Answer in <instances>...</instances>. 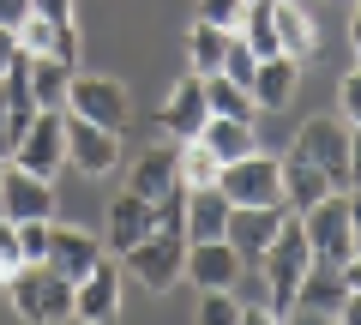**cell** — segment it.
Masks as SVG:
<instances>
[{
    "label": "cell",
    "mask_w": 361,
    "mask_h": 325,
    "mask_svg": "<svg viewBox=\"0 0 361 325\" xmlns=\"http://www.w3.org/2000/svg\"><path fill=\"white\" fill-rule=\"evenodd\" d=\"M307 265H313L307 229H301V217L289 211L283 229H277V241H271L265 259H259V277H265V289H271V313H277V319L295 307V289H301V277H307Z\"/></svg>",
    "instance_id": "6da1fadb"
},
{
    "label": "cell",
    "mask_w": 361,
    "mask_h": 325,
    "mask_svg": "<svg viewBox=\"0 0 361 325\" xmlns=\"http://www.w3.org/2000/svg\"><path fill=\"white\" fill-rule=\"evenodd\" d=\"M73 295H78V283L54 277L49 265H25V271L6 283V301H13V313L25 325H66L73 319Z\"/></svg>",
    "instance_id": "7a4b0ae2"
},
{
    "label": "cell",
    "mask_w": 361,
    "mask_h": 325,
    "mask_svg": "<svg viewBox=\"0 0 361 325\" xmlns=\"http://www.w3.org/2000/svg\"><path fill=\"white\" fill-rule=\"evenodd\" d=\"M66 115L90 121V127H109V133H127L133 103H127V91H121V78H103V73H73V91H66Z\"/></svg>",
    "instance_id": "3957f363"
},
{
    "label": "cell",
    "mask_w": 361,
    "mask_h": 325,
    "mask_svg": "<svg viewBox=\"0 0 361 325\" xmlns=\"http://www.w3.org/2000/svg\"><path fill=\"white\" fill-rule=\"evenodd\" d=\"M217 187H223L229 205H289V199H283V163L265 157V151L241 157V163H223Z\"/></svg>",
    "instance_id": "277c9868"
},
{
    "label": "cell",
    "mask_w": 361,
    "mask_h": 325,
    "mask_svg": "<svg viewBox=\"0 0 361 325\" xmlns=\"http://www.w3.org/2000/svg\"><path fill=\"white\" fill-rule=\"evenodd\" d=\"M295 157H307L313 169H325V181L337 193H349V127L337 115H313L295 133Z\"/></svg>",
    "instance_id": "5b68a950"
},
{
    "label": "cell",
    "mask_w": 361,
    "mask_h": 325,
    "mask_svg": "<svg viewBox=\"0 0 361 325\" xmlns=\"http://www.w3.org/2000/svg\"><path fill=\"white\" fill-rule=\"evenodd\" d=\"M37 97H30V54H18L13 66H6V78H0V157L13 163V151L25 145L30 121H37Z\"/></svg>",
    "instance_id": "8992f818"
},
{
    "label": "cell",
    "mask_w": 361,
    "mask_h": 325,
    "mask_svg": "<svg viewBox=\"0 0 361 325\" xmlns=\"http://www.w3.org/2000/svg\"><path fill=\"white\" fill-rule=\"evenodd\" d=\"M121 265H127L151 295H163V289H175L180 271H187V235H145Z\"/></svg>",
    "instance_id": "52a82bcc"
},
{
    "label": "cell",
    "mask_w": 361,
    "mask_h": 325,
    "mask_svg": "<svg viewBox=\"0 0 361 325\" xmlns=\"http://www.w3.org/2000/svg\"><path fill=\"white\" fill-rule=\"evenodd\" d=\"M301 229H307V247L319 265H343L355 253V241H349V193H331L313 211H301Z\"/></svg>",
    "instance_id": "ba28073f"
},
{
    "label": "cell",
    "mask_w": 361,
    "mask_h": 325,
    "mask_svg": "<svg viewBox=\"0 0 361 325\" xmlns=\"http://www.w3.org/2000/svg\"><path fill=\"white\" fill-rule=\"evenodd\" d=\"M0 217L6 223H54V181L6 163V175H0Z\"/></svg>",
    "instance_id": "9c48e42d"
},
{
    "label": "cell",
    "mask_w": 361,
    "mask_h": 325,
    "mask_svg": "<svg viewBox=\"0 0 361 325\" xmlns=\"http://www.w3.org/2000/svg\"><path fill=\"white\" fill-rule=\"evenodd\" d=\"M283 217H289V205H229V229H223V241H229L247 265H259L265 247L277 241V229H283Z\"/></svg>",
    "instance_id": "30bf717a"
},
{
    "label": "cell",
    "mask_w": 361,
    "mask_h": 325,
    "mask_svg": "<svg viewBox=\"0 0 361 325\" xmlns=\"http://www.w3.org/2000/svg\"><path fill=\"white\" fill-rule=\"evenodd\" d=\"M13 163L30 169V175H42V181H54V175L66 169V115H49V109H42V115L30 121L25 145L13 151Z\"/></svg>",
    "instance_id": "8fae6325"
},
{
    "label": "cell",
    "mask_w": 361,
    "mask_h": 325,
    "mask_svg": "<svg viewBox=\"0 0 361 325\" xmlns=\"http://www.w3.org/2000/svg\"><path fill=\"white\" fill-rule=\"evenodd\" d=\"M66 163H73L78 175H109L121 163V133H109V127H90V121H78V115H66Z\"/></svg>",
    "instance_id": "7c38bea8"
},
{
    "label": "cell",
    "mask_w": 361,
    "mask_h": 325,
    "mask_svg": "<svg viewBox=\"0 0 361 325\" xmlns=\"http://www.w3.org/2000/svg\"><path fill=\"white\" fill-rule=\"evenodd\" d=\"M103 259H109V253H103V241H97V235L54 223V235H49V259H42L54 277H66V283H85V277L97 271Z\"/></svg>",
    "instance_id": "4fadbf2b"
},
{
    "label": "cell",
    "mask_w": 361,
    "mask_h": 325,
    "mask_svg": "<svg viewBox=\"0 0 361 325\" xmlns=\"http://www.w3.org/2000/svg\"><path fill=\"white\" fill-rule=\"evenodd\" d=\"M205 121H211V103H205V78L199 73H187L175 85V91H169V103H163V115H157V127L169 133V139H199V133H205Z\"/></svg>",
    "instance_id": "5bb4252c"
},
{
    "label": "cell",
    "mask_w": 361,
    "mask_h": 325,
    "mask_svg": "<svg viewBox=\"0 0 361 325\" xmlns=\"http://www.w3.org/2000/svg\"><path fill=\"white\" fill-rule=\"evenodd\" d=\"M247 271V259L229 241H187V283L193 289H235V277Z\"/></svg>",
    "instance_id": "9a60e30c"
},
{
    "label": "cell",
    "mask_w": 361,
    "mask_h": 325,
    "mask_svg": "<svg viewBox=\"0 0 361 325\" xmlns=\"http://www.w3.org/2000/svg\"><path fill=\"white\" fill-rule=\"evenodd\" d=\"M73 319H78V325H115V319H121V265H115V259H103L85 283H78Z\"/></svg>",
    "instance_id": "2e32d148"
},
{
    "label": "cell",
    "mask_w": 361,
    "mask_h": 325,
    "mask_svg": "<svg viewBox=\"0 0 361 325\" xmlns=\"http://www.w3.org/2000/svg\"><path fill=\"white\" fill-rule=\"evenodd\" d=\"M271 25H277V54H289L295 66L319 54V25H313L307 0H271Z\"/></svg>",
    "instance_id": "e0dca14e"
},
{
    "label": "cell",
    "mask_w": 361,
    "mask_h": 325,
    "mask_svg": "<svg viewBox=\"0 0 361 325\" xmlns=\"http://www.w3.org/2000/svg\"><path fill=\"white\" fill-rule=\"evenodd\" d=\"M13 37H18V54H30V61H42V54H54L66 66L78 61V25H49L42 13H30Z\"/></svg>",
    "instance_id": "ac0fdd59"
},
{
    "label": "cell",
    "mask_w": 361,
    "mask_h": 325,
    "mask_svg": "<svg viewBox=\"0 0 361 325\" xmlns=\"http://www.w3.org/2000/svg\"><path fill=\"white\" fill-rule=\"evenodd\" d=\"M175 187H180V175H175V145H151V151L133 163L127 193H139L145 205H157V199H169Z\"/></svg>",
    "instance_id": "d6986e66"
},
{
    "label": "cell",
    "mask_w": 361,
    "mask_h": 325,
    "mask_svg": "<svg viewBox=\"0 0 361 325\" xmlns=\"http://www.w3.org/2000/svg\"><path fill=\"white\" fill-rule=\"evenodd\" d=\"M145 235H151V205H145L139 193H121L115 205H109V241H103V247L127 259V253L145 241Z\"/></svg>",
    "instance_id": "ffe728a7"
},
{
    "label": "cell",
    "mask_w": 361,
    "mask_h": 325,
    "mask_svg": "<svg viewBox=\"0 0 361 325\" xmlns=\"http://www.w3.org/2000/svg\"><path fill=\"white\" fill-rule=\"evenodd\" d=\"M277 163H283V199H289V211H295V217H301V211H313L319 199L337 193V187L325 181V169H313L307 157L289 151V157H277Z\"/></svg>",
    "instance_id": "44dd1931"
},
{
    "label": "cell",
    "mask_w": 361,
    "mask_h": 325,
    "mask_svg": "<svg viewBox=\"0 0 361 325\" xmlns=\"http://www.w3.org/2000/svg\"><path fill=\"white\" fill-rule=\"evenodd\" d=\"M223 229H229V199H223V187L187 193V241H223Z\"/></svg>",
    "instance_id": "7402d4cb"
},
{
    "label": "cell",
    "mask_w": 361,
    "mask_h": 325,
    "mask_svg": "<svg viewBox=\"0 0 361 325\" xmlns=\"http://www.w3.org/2000/svg\"><path fill=\"white\" fill-rule=\"evenodd\" d=\"M199 145H205V151L217 157V163H241V157H253V151H259L253 121H223V115H211V121H205Z\"/></svg>",
    "instance_id": "603a6c76"
},
{
    "label": "cell",
    "mask_w": 361,
    "mask_h": 325,
    "mask_svg": "<svg viewBox=\"0 0 361 325\" xmlns=\"http://www.w3.org/2000/svg\"><path fill=\"white\" fill-rule=\"evenodd\" d=\"M295 78H301V66L289 61V54H271V61H259V73H253V103H259V109H289V97H295Z\"/></svg>",
    "instance_id": "cb8c5ba5"
},
{
    "label": "cell",
    "mask_w": 361,
    "mask_h": 325,
    "mask_svg": "<svg viewBox=\"0 0 361 325\" xmlns=\"http://www.w3.org/2000/svg\"><path fill=\"white\" fill-rule=\"evenodd\" d=\"M343 265H319L313 259L307 265V277H301V289H295V307H313V313H337L343 307Z\"/></svg>",
    "instance_id": "d4e9b609"
},
{
    "label": "cell",
    "mask_w": 361,
    "mask_h": 325,
    "mask_svg": "<svg viewBox=\"0 0 361 325\" xmlns=\"http://www.w3.org/2000/svg\"><path fill=\"white\" fill-rule=\"evenodd\" d=\"M66 91H73V66H66V61H54V54L30 61V97H37V109L66 115Z\"/></svg>",
    "instance_id": "484cf974"
},
{
    "label": "cell",
    "mask_w": 361,
    "mask_h": 325,
    "mask_svg": "<svg viewBox=\"0 0 361 325\" xmlns=\"http://www.w3.org/2000/svg\"><path fill=\"white\" fill-rule=\"evenodd\" d=\"M175 175H180V187H187V193H199V187H217L223 163H217L199 139H187V145H175Z\"/></svg>",
    "instance_id": "4316f807"
},
{
    "label": "cell",
    "mask_w": 361,
    "mask_h": 325,
    "mask_svg": "<svg viewBox=\"0 0 361 325\" xmlns=\"http://www.w3.org/2000/svg\"><path fill=\"white\" fill-rule=\"evenodd\" d=\"M235 30H211V25H193L187 30V61H193L199 78H217L223 73V49H229Z\"/></svg>",
    "instance_id": "83f0119b"
},
{
    "label": "cell",
    "mask_w": 361,
    "mask_h": 325,
    "mask_svg": "<svg viewBox=\"0 0 361 325\" xmlns=\"http://www.w3.org/2000/svg\"><path fill=\"white\" fill-rule=\"evenodd\" d=\"M205 103H211V115H223V121H253L259 115V103H253V91H241V85H229V78H205Z\"/></svg>",
    "instance_id": "f1b7e54d"
},
{
    "label": "cell",
    "mask_w": 361,
    "mask_h": 325,
    "mask_svg": "<svg viewBox=\"0 0 361 325\" xmlns=\"http://www.w3.org/2000/svg\"><path fill=\"white\" fill-rule=\"evenodd\" d=\"M235 37L247 42V49L259 54V61H271L277 54V25H271V0H247V18H241V30Z\"/></svg>",
    "instance_id": "f546056e"
},
{
    "label": "cell",
    "mask_w": 361,
    "mask_h": 325,
    "mask_svg": "<svg viewBox=\"0 0 361 325\" xmlns=\"http://www.w3.org/2000/svg\"><path fill=\"white\" fill-rule=\"evenodd\" d=\"M253 73H259V54L247 49L241 37H229V49H223V78L241 85V91H253Z\"/></svg>",
    "instance_id": "4dcf8cb0"
},
{
    "label": "cell",
    "mask_w": 361,
    "mask_h": 325,
    "mask_svg": "<svg viewBox=\"0 0 361 325\" xmlns=\"http://www.w3.org/2000/svg\"><path fill=\"white\" fill-rule=\"evenodd\" d=\"M199 325H241V301H235V289H205V301H199Z\"/></svg>",
    "instance_id": "1f68e13d"
},
{
    "label": "cell",
    "mask_w": 361,
    "mask_h": 325,
    "mask_svg": "<svg viewBox=\"0 0 361 325\" xmlns=\"http://www.w3.org/2000/svg\"><path fill=\"white\" fill-rule=\"evenodd\" d=\"M247 18V0H199V18L193 25H211V30H241Z\"/></svg>",
    "instance_id": "d6a6232c"
},
{
    "label": "cell",
    "mask_w": 361,
    "mask_h": 325,
    "mask_svg": "<svg viewBox=\"0 0 361 325\" xmlns=\"http://www.w3.org/2000/svg\"><path fill=\"white\" fill-rule=\"evenodd\" d=\"M25 271V247H18V223L0 217V289L13 283V277Z\"/></svg>",
    "instance_id": "836d02e7"
},
{
    "label": "cell",
    "mask_w": 361,
    "mask_h": 325,
    "mask_svg": "<svg viewBox=\"0 0 361 325\" xmlns=\"http://www.w3.org/2000/svg\"><path fill=\"white\" fill-rule=\"evenodd\" d=\"M337 109H343V127H361V66H349L343 73V85H337Z\"/></svg>",
    "instance_id": "e575fe53"
},
{
    "label": "cell",
    "mask_w": 361,
    "mask_h": 325,
    "mask_svg": "<svg viewBox=\"0 0 361 325\" xmlns=\"http://www.w3.org/2000/svg\"><path fill=\"white\" fill-rule=\"evenodd\" d=\"M49 235H54V223H18V247H25V265H42V259H49Z\"/></svg>",
    "instance_id": "d590c367"
},
{
    "label": "cell",
    "mask_w": 361,
    "mask_h": 325,
    "mask_svg": "<svg viewBox=\"0 0 361 325\" xmlns=\"http://www.w3.org/2000/svg\"><path fill=\"white\" fill-rule=\"evenodd\" d=\"M30 13H42L49 25H78V0H30Z\"/></svg>",
    "instance_id": "8d00e7d4"
},
{
    "label": "cell",
    "mask_w": 361,
    "mask_h": 325,
    "mask_svg": "<svg viewBox=\"0 0 361 325\" xmlns=\"http://www.w3.org/2000/svg\"><path fill=\"white\" fill-rule=\"evenodd\" d=\"M349 193H361V127H349Z\"/></svg>",
    "instance_id": "74e56055"
},
{
    "label": "cell",
    "mask_w": 361,
    "mask_h": 325,
    "mask_svg": "<svg viewBox=\"0 0 361 325\" xmlns=\"http://www.w3.org/2000/svg\"><path fill=\"white\" fill-rule=\"evenodd\" d=\"M25 18H30V0H0V25L6 30H18Z\"/></svg>",
    "instance_id": "f35d334b"
},
{
    "label": "cell",
    "mask_w": 361,
    "mask_h": 325,
    "mask_svg": "<svg viewBox=\"0 0 361 325\" xmlns=\"http://www.w3.org/2000/svg\"><path fill=\"white\" fill-rule=\"evenodd\" d=\"M283 325H337V313H313V307H289Z\"/></svg>",
    "instance_id": "ab89813d"
},
{
    "label": "cell",
    "mask_w": 361,
    "mask_h": 325,
    "mask_svg": "<svg viewBox=\"0 0 361 325\" xmlns=\"http://www.w3.org/2000/svg\"><path fill=\"white\" fill-rule=\"evenodd\" d=\"M13 61H18V37L0 25V78H6V66H13Z\"/></svg>",
    "instance_id": "60d3db41"
},
{
    "label": "cell",
    "mask_w": 361,
    "mask_h": 325,
    "mask_svg": "<svg viewBox=\"0 0 361 325\" xmlns=\"http://www.w3.org/2000/svg\"><path fill=\"white\" fill-rule=\"evenodd\" d=\"M343 289H349V295H361V253H349V259H343Z\"/></svg>",
    "instance_id": "b9f144b4"
},
{
    "label": "cell",
    "mask_w": 361,
    "mask_h": 325,
    "mask_svg": "<svg viewBox=\"0 0 361 325\" xmlns=\"http://www.w3.org/2000/svg\"><path fill=\"white\" fill-rule=\"evenodd\" d=\"M349 241H355V253H361V193H349Z\"/></svg>",
    "instance_id": "7bdbcfd3"
},
{
    "label": "cell",
    "mask_w": 361,
    "mask_h": 325,
    "mask_svg": "<svg viewBox=\"0 0 361 325\" xmlns=\"http://www.w3.org/2000/svg\"><path fill=\"white\" fill-rule=\"evenodd\" d=\"M241 325H283L271 307H241Z\"/></svg>",
    "instance_id": "ee69618b"
},
{
    "label": "cell",
    "mask_w": 361,
    "mask_h": 325,
    "mask_svg": "<svg viewBox=\"0 0 361 325\" xmlns=\"http://www.w3.org/2000/svg\"><path fill=\"white\" fill-rule=\"evenodd\" d=\"M337 325H361V295H343V307H337Z\"/></svg>",
    "instance_id": "f6af8a7d"
},
{
    "label": "cell",
    "mask_w": 361,
    "mask_h": 325,
    "mask_svg": "<svg viewBox=\"0 0 361 325\" xmlns=\"http://www.w3.org/2000/svg\"><path fill=\"white\" fill-rule=\"evenodd\" d=\"M349 49H355V66H361V0H355V13H349Z\"/></svg>",
    "instance_id": "bcb514c9"
},
{
    "label": "cell",
    "mask_w": 361,
    "mask_h": 325,
    "mask_svg": "<svg viewBox=\"0 0 361 325\" xmlns=\"http://www.w3.org/2000/svg\"><path fill=\"white\" fill-rule=\"evenodd\" d=\"M0 175H6V157H0Z\"/></svg>",
    "instance_id": "7dc6e473"
}]
</instances>
